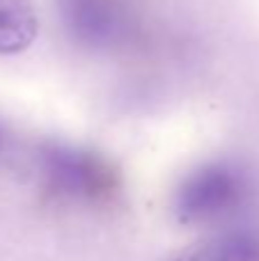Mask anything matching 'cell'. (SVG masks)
I'll return each mask as SVG.
<instances>
[{"instance_id": "1", "label": "cell", "mask_w": 259, "mask_h": 261, "mask_svg": "<svg viewBox=\"0 0 259 261\" xmlns=\"http://www.w3.org/2000/svg\"><path fill=\"white\" fill-rule=\"evenodd\" d=\"M248 181L229 163H206L182 181L174 195V213L184 225H204L229 216L243 204Z\"/></svg>"}, {"instance_id": "2", "label": "cell", "mask_w": 259, "mask_h": 261, "mask_svg": "<svg viewBox=\"0 0 259 261\" xmlns=\"http://www.w3.org/2000/svg\"><path fill=\"white\" fill-rule=\"evenodd\" d=\"M39 167L46 186L67 199L96 202L108 197L117 186L110 163L81 147L48 144L39 153Z\"/></svg>"}, {"instance_id": "3", "label": "cell", "mask_w": 259, "mask_h": 261, "mask_svg": "<svg viewBox=\"0 0 259 261\" xmlns=\"http://www.w3.org/2000/svg\"><path fill=\"white\" fill-rule=\"evenodd\" d=\"M172 261H259V231H223L182 250Z\"/></svg>"}, {"instance_id": "4", "label": "cell", "mask_w": 259, "mask_h": 261, "mask_svg": "<svg viewBox=\"0 0 259 261\" xmlns=\"http://www.w3.org/2000/svg\"><path fill=\"white\" fill-rule=\"evenodd\" d=\"M39 18L32 0H0V55H18L37 39Z\"/></svg>"}, {"instance_id": "5", "label": "cell", "mask_w": 259, "mask_h": 261, "mask_svg": "<svg viewBox=\"0 0 259 261\" xmlns=\"http://www.w3.org/2000/svg\"><path fill=\"white\" fill-rule=\"evenodd\" d=\"M0 149H3V130H0Z\"/></svg>"}]
</instances>
